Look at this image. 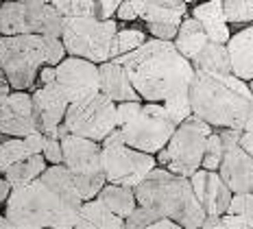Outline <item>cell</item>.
I'll use <instances>...</instances> for the list:
<instances>
[{
  "mask_svg": "<svg viewBox=\"0 0 253 229\" xmlns=\"http://www.w3.org/2000/svg\"><path fill=\"white\" fill-rule=\"evenodd\" d=\"M231 70L236 77L251 81L253 79V24H247L227 42Z\"/></svg>",
  "mask_w": 253,
  "mask_h": 229,
  "instance_id": "obj_21",
  "label": "cell"
},
{
  "mask_svg": "<svg viewBox=\"0 0 253 229\" xmlns=\"http://www.w3.org/2000/svg\"><path fill=\"white\" fill-rule=\"evenodd\" d=\"M129 72L142 100L164 103L166 98L190 90L194 66L177 50L172 40L149 37L135 50L116 57Z\"/></svg>",
  "mask_w": 253,
  "mask_h": 229,
  "instance_id": "obj_2",
  "label": "cell"
},
{
  "mask_svg": "<svg viewBox=\"0 0 253 229\" xmlns=\"http://www.w3.org/2000/svg\"><path fill=\"white\" fill-rule=\"evenodd\" d=\"M142 100H123V103H116V125L125 127L126 122H131L142 109Z\"/></svg>",
  "mask_w": 253,
  "mask_h": 229,
  "instance_id": "obj_33",
  "label": "cell"
},
{
  "mask_svg": "<svg viewBox=\"0 0 253 229\" xmlns=\"http://www.w3.org/2000/svg\"><path fill=\"white\" fill-rule=\"evenodd\" d=\"M11 190H13L11 183L4 179V175H0V205L7 203V199H9V194H11Z\"/></svg>",
  "mask_w": 253,
  "mask_h": 229,
  "instance_id": "obj_40",
  "label": "cell"
},
{
  "mask_svg": "<svg viewBox=\"0 0 253 229\" xmlns=\"http://www.w3.org/2000/svg\"><path fill=\"white\" fill-rule=\"evenodd\" d=\"M46 168H48V162H46L44 153H35V155H29L11 164L4 170V179L11 183V188H22V185H29L33 179H38Z\"/></svg>",
  "mask_w": 253,
  "mask_h": 229,
  "instance_id": "obj_25",
  "label": "cell"
},
{
  "mask_svg": "<svg viewBox=\"0 0 253 229\" xmlns=\"http://www.w3.org/2000/svg\"><path fill=\"white\" fill-rule=\"evenodd\" d=\"M164 105H166L168 114L175 118L177 125H181L188 116L194 114V111H192V100H190V90H186V92H179V94H175V96H170V98H166Z\"/></svg>",
  "mask_w": 253,
  "mask_h": 229,
  "instance_id": "obj_31",
  "label": "cell"
},
{
  "mask_svg": "<svg viewBox=\"0 0 253 229\" xmlns=\"http://www.w3.org/2000/svg\"><path fill=\"white\" fill-rule=\"evenodd\" d=\"M66 131L89 140L103 142L116 127V103L107 94L94 92L85 98L72 100L63 116Z\"/></svg>",
  "mask_w": 253,
  "mask_h": 229,
  "instance_id": "obj_10",
  "label": "cell"
},
{
  "mask_svg": "<svg viewBox=\"0 0 253 229\" xmlns=\"http://www.w3.org/2000/svg\"><path fill=\"white\" fill-rule=\"evenodd\" d=\"M186 2L190 4V2H201V0H186Z\"/></svg>",
  "mask_w": 253,
  "mask_h": 229,
  "instance_id": "obj_48",
  "label": "cell"
},
{
  "mask_svg": "<svg viewBox=\"0 0 253 229\" xmlns=\"http://www.w3.org/2000/svg\"><path fill=\"white\" fill-rule=\"evenodd\" d=\"M0 4H2V0H0ZM0 35H2V29H0Z\"/></svg>",
  "mask_w": 253,
  "mask_h": 229,
  "instance_id": "obj_50",
  "label": "cell"
},
{
  "mask_svg": "<svg viewBox=\"0 0 253 229\" xmlns=\"http://www.w3.org/2000/svg\"><path fill=\"white\" fill-rule=\"evenodd\" d=\"M240 144L247 148V151L253 155V133L249 131H242V136H240Z\"/></svg>",
  "mask_w": 253,
  "mask_h": 229,
  "instance_id": "obj_43",
  "label": "cell"
},
{
  "mask_svg": "<svg viewBox=\"0 0 253 229\" xmlns=\"http://www.w3.org/2000/svg\"><path fill=\"white\" fill-rule=\"evenodd\" d=\"M192 188L197 199L201 201V205L205 207V212L212 216H223L227 212V207L231 203V188L225 183V179L220 177L218 170H208V168H199L197 173L190 177Z\"/></svg>",
  "mask_w": 253,
  "mask_h": 229,
  "instance_id": "obj_18",
  "label": "cell"
},
{
  "mask_svg": "<svg viewBox=\"0 0 253 229\" xmlns=\"http://www.w3.org/2000/svg\"><path fill=\"white\" fill-rule=\"evenodd\" d=\"M149 40L144 31L140 29H118V33L114 37V48H112V59L116 57H123L126 52L135 50L138 46H142Z\"/></svg>",
  "mask_w": 253,
  "mask_h": 229,
  "instance_id": "obj_28",
  "label": "cell"
},
{
  "mask_svg": "<svg viewBox=\"0 0 253 229\" xmlns=\"http://www.w3.org/2000/svg\"><path fill=\"white\" fill-rule=\"evenodd\" d=\"M24 142H26V148H29L31 155L42 153L44 151V144H46V133L33 131V133H29V136H24Z\"/></svg>",
  "mask_w": 253,
  "mask_h": 229,
  "instance_id": "obj_37",
  "label": "cell"
},
{
  "mask_svg": "<svg viewBox=\"0 0 253 229\" xmlns=\"http://www.w3.org/2000/svg\"><path fill=\"white\" fill-rule=\"evenodd\" d=\"M194 70H203V72H234L231 70V59H229V50L227 44L223 42H214L210 40L201 50L194 55L192 59Z\"/></svg>",
  "mask_w": 253,
  "mask_h": 229,
  "instance_id": "obj_24",
  "label": "cell"
},
{
  "mask_svg": "<svg viewBox=\"0 0 253 229\" xmlns=\"http://www.w3.org/2000/svg\"><path fill=\"white\" fill-rule=\"evenodd\" d=\"M29 148H26V142L24 137H18V136H11L9 140H0V173L4 175L11 164L20 162V159L29 157Z\"/></svg>",
  "mask_w": 253,
  "mask_h": 229,
  "instance_id": "obj_27",
  "label": "cell"
},
{
  "mask_svg": "<svg viewBox=\"0 0 253 229\" xmlns=\"http://www.w3.org/2000/svg\"><path fill=\"white\" fill-rule=\"evenodd\" d=\"M190 15H194V18L203 24L210 40L223 42V44L229 42V37H231L229 26L231 24L227 22V15H225L223 0H201V2H197V7L190 11Z\"/></svg>",
  "mask_w": 253,
  "mask_h": 229,
  "instance_id": "obj_20",
  "label": "cell"
},
{
  "mask_svg": "<svg viewBox=\"0 0 253 229\" xmlns=\"http://www.w3.org/2000/svg\"><path fill=\"white\" fill-rule=\"evenodd\" d=\"M68 57L61 37L55 35H0V63L11 90H35L38 74L44 63L57 66Z\"/></svg>",
  "mask_w": 253,
  "mask_h": 229,
  "instance_id": "obj_5",
  "label": "cell"
},
{
  "mask_svg": "<svg viewBox=\"0 0 253 229\" xmlns=\"http://www.w3.org/2000/svg\"><path fill=\"white\" fill-rule=\"evenodd\" d=\"M33 131H40L33 94L29 90H11L0 103V133L24 137Z\"/></svg>",
  "mask_w": 253,
  "mask_h": 229,
  "instance_id": "obj_16",
  "label": "cell"
},
{
  "mask_svg": "<svg viewBox=\"0 0 253 229\" xmlns=\"http://www.w3.org/2000/svg\"><path fill=\"white\" fill-rule=\"evenodd\" d=\"M57 85L63 90L68 100L85 98L94 92H101V74L98 63L89 61L85 57L68 55L66 59L57 63Z\"/></svg>",
  "mask_w": 253,
  "mask_h": 229,
  "instance_id": "obj_15",
  "label": "cell"
},
{
  "mask_svg": "<svg viewBox=\"0 0 253 229\" xmlns=\"http://www.w3.org/2000/svg\"><path fill=\"white\" fill-rule=\"evenodd\" d=\"M116 18L123 20V22H135V20H140L133 0H125V2L118 7V11H116Z\"/></svg>",
  "mask_w": 253,
  "mask_h": 229,
  "instance_id": "obj_38",
  "label": "cell"
},
{
  "mask_svg": "<svg viewBox=\"0 0 253 229\" xmlns=\"http://www.w3.org/2000/svg\"><path fill=\"white\" fill-rule=\"evenodd\" d=\"M83 207L70 170L66 164H50L29 185L13 188L4 203V216L22 229H77Z\"/></svg>",
  "mask_w": 253,
  "mask_h": 229,
  "instance_id": "obj_1",
  "label": "cell"
},
{
  "mask_svg": "<svg viewBox=\"0 0 253 229\" xmlns=\"http://www.w3.org/2000/svg\"><path fill=\"white\" fill-rule=\"evenodd\" d=\"M212 131L214 127L197 114L188 116L181 125H177L168 144L157 151V164L183 177H192L203 164L205 144Z\"/></svg>",
  "mask_w": 253,
  "mask_h": 229,
  "instance_id": "obj_7",
  "label": "cell"
},
{
  "mask_svg": "<svg viewBox=\"0 0 253 229\" xmlns=\"http://www.w3.org/2000/svg\"><path fill=\"white\" fill-rule=\"evenodd\" d=\"M201 229H223V218L208 214V216H205V221H203V227Z\"/></svg>",
  "mask_w": 253,
  "mask_h": 229,
  "instance_id": "obj_41",
  "label": "cell"
},
{
  "mask_svg": "<svg viewBox=\"0 0 253 229\" xmlns=\"http://www.w3.org/2000/svg\"><path fill=\"white\" fill-rule=\"evenodd\" d=\"M138 203L153 210L157 216H168L186 229H201L208 216L201 201L197 199L190 177L177 175L166 166L153 168L135 185Z\"/></svg>",
  "mask_w": 253,
  "mask_h": 229,
  "instance_id": "obj_4",
  "label": "cell"
},
{
  "mask_svg": "<svg viewBox=\"0 0 253 229\" xmlns=\"http://www.w3.org/2000/svg\"><path fill=\"white\" fill-rule=\"evenodd\" d=\"M220 218H223V229H251L249 218L245 214H229V212H225Z\"/></svg>",
  "mask_w": 253,
  "mask_h": 229,
  "instance_id": "obj_36",
  "label": "cell"
},
{
  "mask_svg": "<svg viewBox=\"0 0 253 229\" xmlns=\"http://www.w3.org/2000/svg\"><path fill=\"white\" fill-rule=\"evenodd\" d=\"M33 103H35V116H38V129L46 133L48 137H59V127L63 122V116H66L70 100L63 94V90L57 85V81L48 85H38L33 90Z\"/></svg>",
  "mask_w": 253,
  "mask_h": 229,
  "instance_id": "obj_17",
  "label": "cell"
},
{
  "mask_svg": "<svg viewBox=\"0 0 253 229\" xmlns=\"http://www.w3.org/2000/svg\"><path fill=\"white\" fill-rule=\"evenodd\" d=\"M223 9L231 26L253 24V0H223Z\"/></svg>",
  "mask_w": 253,
  "mask_h": 229,
  "instance_id": "obj_29",
  "label": "cell"
},
{
  "mask_svg": "<svg viewBox=\"0 0 253 229\" xmlns=\"http://www.w3.org/2000/svg\"><path fill=\"white\" fill-rule=\"evenodd\" d=\"M155 166L157 157L153 153L129 146L126 142L103 144V168L109 183L135 188Z\"/></svg>",
  "mask_w": 253,
  "mask_h": 229,
  "instance_id": "obj_12",
  "label": "cell"
},
{
  "mask_svg": "<svg viewBox=\"0 0 253 229\" xmlns=\"http://www.w3.org/2000/svg\"><path fill=\"white\" fill-rule=\"evenodd\" d=\"M120 129H123V137L129 146H135L140 151L155 155L157 151H162L168 144V140L177 129V122L168 114L164 103L146 100L142 105L140 114Z\"/></svg>",
  "mask_w": 253,
  "mask_h": 229,
  "instance_id": "obj_11",
  "label": "cell"
},
{
  "mask_svg": "<svg viewBox=\"0 0 253 229\" xmlns=\"http://www.w3.org/2000/svg\"><path fill=\"white\" fill-rule=\"evenodd\" d=\"M125 0H94V15L101 20H107V18H114L118 7L123 4Z\"/></svg>",
  "mask_w": 253,
  "mask_h": 229,
  "instance_id": "obj_35",
  "label": "cell"
},
{
  "mask_svg": "<svg viewBox=\"0 0 253 229\" xmlns=\"http://www.w3.org/2000/svg\"><path fill=\"white\" fill-rule=\"evenodd\" d=\"M245 216L249 218V225L253 227V188H251V192H247V203H245Z\"/></svg>",
  "mask_w": 253,
  "mask_h": 229,
  "instance_id": "obj_42",
  "label": "cell"
},
{
  "mask_svg": "<svg viewBox=\"0 0 253 229\" xmlns=\"http://www.w3.org/2000/svg\"><path fill=\"white\" fill-rule=\"evenodd\" d=\"M66 15L52 2H18L4 0L0 4V29L2 35H55L61 37Z\"/></svg>",
  "mask_w": 253,
  "mask_h": 229,
  "instance_id": "obj_9",
  "label": "cell"
},
{
  "mask_svg": "<svg viewBox=\"0 0 253 229\" xmlns=\"http://www.w3.org/2000/svg\"><path fill=\"white\" fill-rule=\"evenodd\" d=\"M242 131L253 133V107H251L249 114H247V120H245V127H242Z\"/></svg>",
  "mask_w": 253,
  "mask_h": 229,
  "instance_id": "obj_44",
  "label": "cell"
},
{
  "mask_svg": "<svg viewBox=\"0 0 253 229\" xmlns=\"http://www.w3.org/2000/svg\"><path fill=\"white\" fill-rule=\"evenodd\" d=\"M57 79V66L52 63H44L40 68V74H38V85H48Z\"/></svg>",
  "mask_w": 253,
  "mask_h": 229,
  "instance_id": "obj_39",
  "label": "cell"
},
{
  "mask_svg": "<svg viewBox=\"0 0 253 229\" xmlns=\"http://www.w3.org/2000/svg\"><path fill=\"white\" fill-rule=\"evenodd\" d=\"M225 142V155L220 162V177L231 188V192H251L253 188V155L240 144L242 129H218Z\"/></svg>",
  "mask_w": 253,
  "mask_h": 229,
  "instance_id": "obj_13",
  "label": "cell"
},
{
  "mask_svg": "<svg viewBox=\"0 0 253 229\" xmlns=\"http://www.w3.org/2000/svg\"><path fill=\"white\" fill-rule=\"evenodd\" d=\"M98 74H101V92L107 94L114 103L123 100H142L140 92L135 90L126 68L118 59H109L98 63Z\"/></svg>",
  "mask_w": 253,
  "mask_h": 229,
  "instance_id": "obj_19",
  "label": "cell"
},
{
  "mask_svg": "<svg viewBox=\"0 0 253 229\" xmlns=\"http://www.w3.org/2000/svg\"><path fill=\"white\" fill-rule=\"evenodd\" d=\"M172 42H175L177 50L192 61L194 55L210 42V35L205 33L203 24L199 22L194 15H186V18L181 20V24H179V31H177V35Z\"/></svg>",
  "mask_w": 253,
  "mask_h": 229,
  "instance_id": "obj_23",
  "label": "cell"
},
{
  "mask_svg": "<svg viewBox=\"0 0 253 229\" xmlns=\"http://www.w3.org/2000/svg\"><path fill=\"white\" fill-rule=\"evenodd\" d=\"M192 111L214 129H242L247 114L253 107V92L249 81L234 72H203L194 70L190 83Z\"/></svg>",
  "mask_w": 253,
  "mask_h": 229,
  "instance_id": "obj_3",
  "label": "cell"
},
{
  "mask_svg": "<svg viewBox=\"0 0 253 229\" xmlns=\"http://www.w3.org/2000/svg\"><path fill=\"white\" fill-rule=\"evenodd\" d=\"M18 2H48V0H18Z\"/></svg>",
  "mask_w": 253,
  "mask_h": 229,
  "instance_id": "obj_47",
  "label": "cell"
},
{
  "mask_svg": "<svg viewBox=\"0 0 253 229\" xmlns=\"http://www.w3.org/2000/svg\"><path fill=\"white\" fill-rule=\"evenodd\" d=\"M44 157L48 164H63V146H61V137H48L46 136V144H44Z\"/></svg>",
  "mask_w": 253,
  "mask_h": 229,
  "instance_id": "obj_34",
  "label": "cell"
},
{
  "mask_svg": "<svg viewBox=\"0 0 253 229\" xmlns=\"http://www.w3.org/2000/svg\"><path fill=\"white\" fill-rule=\"evenodd\" d=\"M133 4L151 37L160 40H175L179 24L188 15L186 0H133Z\"/></svg>",
  "mask_w": 253,
  "mask_h": 229,
  "instance_id": "obj_14",
  "label": "cell"
},
{
  "mask_svg": "<svg viewBox=\"0 0 253 229\" xmlns=\"http://www.w3.org/2000/svg\"><path fill=\"white\" fill-rule=\"evenodd\" d=\"M98 199L112 212H116L118 216L126 218L131 212L138 207V196H135V188L129 185H120V183H105L103 190L98 192Z\"/></svg>",
  "mask_w": 253,
  "mask_h": 229,
  "instance_id": "obj_26",
  "label": "cell"
},
{
  "mask_svg": "<svg viewBox=\"0 0 253 229\" xmlns=\"http://www.w3.org/2000/svg\"><path fill=\"white\" fill-rule=\"evenodd\" d=\"M9 227H13V225H11V221H9L7 216L0 214V229H9Z\"/></svg>",
  "mask_w": 253,
  "mask_h": 229,
  "instance_id": "obj_46",
  "label": "cell"
},
{
  "mask_svg": "<svg viewBox=\"0 0 253 229\" xmlns=\"http://www.w3.org/2000/svg\"><path fill=\"white\" fill-rule=\"evenodd\" d=\"M59 137L63 146V164L70 170L79 194L83 196V201L96 199L103 185L107 183L103 168V144L66 131L63 122L59 127Z\"/></svg>",
  "mask_w": 253,
  "mask_h": 229,
  "instance_id": "obj_6",
  "label": "cell"
},
{
  "mask_svg": "<svg viewBox=\"0 0 253 229\" xmlns=\"http://www.w3.org/2000/svg\"><path fill=\"white\" fill-rule=\"evenodd\" d=\"M0 175H2V173H0Z\"/></svg>",
  "mask_w": 253,
  "mask_h": 229,
  "instance_id": "obj_51",
  "label": "cell"
},
{
  "mask_svg": "<svg viewBox=\"0 0 253 229\" xmlns=\"http://www.w3.org/2000/svg\"><path fill=\"white\" fill-rule=\"evenodd\" d=\"M157 218L160 216H157L153 210L138 203V207L125 218V227L126 229H151V225L157 221Z\"/></svg>",
  "mask_w": 253,
  "mask_h": 229,
  "instance_id": "obj_32",
  "label": "cell"
},
{
  "mask_svg": "<svg viewBox=\"0 0 253 229\" xmlns=\"http://www.w3.org/2000/svg\"><path fill=\"white\" fill-rule=\"evenodd\" d=\"M249 88H251V92H253V79H251V81H249Z\"/></svg>",
  "mask_w": 253,
  "mask_h": 229,
  "instance_id": "obj_49",
  "label": "cell"
},
{
  "mask_svg": "<svg viewBox=\"0 0 253 229\" xmlns=\"http://www.w3.org/2000/svg\"><path fill=\"white\" fill-rule=\"evenodd\" d=\"M123 227H125V218L109 210L98 196L83 201L77 229H123Z\"/></svg>",
  "mask_w": 253,
  "mask_h": 229,
  "instance_id": "obj_22",
  "label": "cell"
},
{
  "mask_svg": "<svg viewBox=\"0 0 253 229\" xmlns=\"http://www.w3.org/2000/svg\"><path fill=\"white\" fill-rule=\"evenodd\" d=\"M48 2H52V4H55V7L63 13V11L68 9V4H70V0H48Z\"/></svg>",
  "mask_w": 253,
  "mask_h": 229,
  "instance_id": "obj_45",
  "label": "cell"
},
{
  "mask_svg": "<svg viewBox=\"0 0 253 229\" xmlns=\"http://www.w3.org/2000/svg\"><path fill=\"white\" fill-rule=\"evenodd\" d=\"M116 33L118 24L114 18L101 20L96 15H66L61 40L68 55L103 63L112 59Z\"/></svg>",
  "mask_w": 253,
  "mask_h": 229,
  "instance_id": "obj_8",
  "label": "cell"
},
{
  "mask_svg": "<svg viewBox=\"0 0 253 229\" xmlns=\"http://www.w3.org/2000/svg\"><path fill=\"white\" fill-rule=\"evenodd\" d=\"M223 155H225V142L220 137L218 131H212L208 137V144H205V155H203V164L201 168H208V170H218L220 168V162H223Z\"/></svg>",
  "mask_w": 253,
  "mask_h": 229,
  "instance_id": "obj_30",
  "label": "cell"
}]
</instances>
